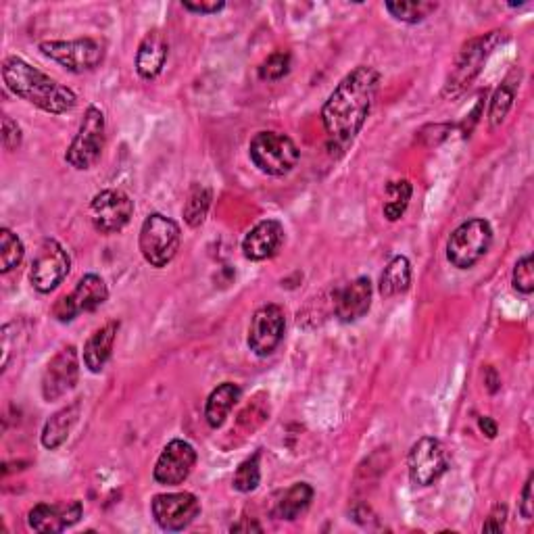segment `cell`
I'll return each instance as SVG.
<instances>
[{
  "label": "cell",
  "instance_id": "obj_22",
  "mask_svg": "<svg viewBox=\"0 0 534 534\" xmlns=\"http://www.w3.org/2000/svg\"><path fill=\"white\" fill-rule=\"evenodd\" d=\"M80 411H82V405H80V401H76V403L59 409L55 416L48 418L44 428H42V434H40L42 447L48 451L59 449L69 439V434H71V430H74V426L78 424Z\"/></svg>",
  "mask_w": 534,
  "mask_h": 534
},
{
  "label": "cell",
  "instance_id": "obj_13",
  "mask_svg": "<svg viewBox=\"0 0 534 534\" xmlns=\"http://www.w3.org/2000/svg\"><path fill=\"white\" fill-rule=\"evenodd\" d=\"M284 332H286L284 309L276 303L261 305L251 318L247 345L253 355L270 357L284 341Z\"/></svg>",
  "mask_w": 534,
  "mask_h": 534
},
{
  "label": "cell",
  "instance_id": "obj_31",
  "mask_svg": "<svg viewBox=\"0 0 534 534\" xmlns=\"http://www.w3.org/2000/svg\"><path fill=\"white\" fill-rule=\"evenodd\" d=\"M259 484H261V453H255L236 468L232 487L238 493H253Z\"/></svg>",
  "mask_w": 534,
  "mask_h": 534
},
{
  "label": "cell",
  "instance_id": "obj_10",
  "mask_svg": "<svg viewBox=\"0 0 534 534\" xmlns=\"http://www.w3.org/2000/svg\"><path fill=\"white\" fill-rule=\"evenodd\" d=\"M409 478L416 487H430L449 470V455L445 445L434 436H422L407 453Z\"/></svg>",
  "mask_w": 534,
  "mask_h": 534
},
{
  "label": "cell",
  "instance_id": "obj_19",
  "mask_svg": "<svg viewBox=\"0 0 534 534\" xmlns=\"http://www.w3.org/2000/svg\"><path fill=\"white\" fill-rule=\"evenodd\" d=\"M284 242V226L278 220H263L242 238V255L249 261L272 259Z\"/></svg>",
  "mask_w": 534,
  "mask_h": 534
},
{
  "label": "cell",
  "instance_id": "obj_2",
  "mask_svg": "<svg viewBox=\"0 0 534 534\" xmlns=\"http://www.w3.org/2000/svg\"><path fill=\"white\" fill-rule=\"evenodd\" d=\"M3 82L15 96L28 101L44 113L63 115L74 111L78 105V96L74 90L59 84L51 76H46L44 71L19 57L5 59Z\"/></svg>",
  "mask_w": 534,
  "mask_h": 534
},
{
  "label": "cell",
  "instance_id": "obj_33",
  "mask_svg": "<svg viewBox=\"0 0 534 534\" xmlns=\"http://www.w3.org/2000/svg\"><path fill=\"white\" fill-rule=\"evenodd\" d=\"M512 286L520 295H532L534 293V259L532 255H524L518 259L512 272Z\"/></svg>",
  "mask_w": 534,
  "mask_h": 534
},
{
  "label": "cell",
  "instance_id": "obj_21",
  "mask_svg": "<svg viewBox=\"0 0 534 534\" xmlns=\"http://www.w3.org/2000/svg\"><path fill=\"white\" fill-rule=\"evenodd\" d=\"M119 332V322H107L103 328L94 330L84 345V366L92 374H101L113 355V345Z\"/></svg>",
  "mask_w": 534,
  "mask_h": 534
},
{
  "label": "cell",
  "instance_id": "obj_40",
  "mask_svg": "<svg viewBox=\"0 0 534 534\" xmlns=\"http://www.w3.org/2000/svg\"><path fill=\"white\" fill-rule=\"evenodd\" d=\"M232 532H249V530H255V532H261L263 528L257 524V522H240V524H234L232 528H230Z\"/></svg>",
  "mask_w": 534,
  "mask_h": 534
},
{
  "label": "cell",
  "instance_id": "obj_29",
  "mask_svg": "<svg viewBox=\"0 0 534 534\" xmlns=\"http://www.w3.org/2000/svg\"><path fill=\"white\" fill-rule=\"evenodd\" d=\"M518 82L514 80H505L493 94L491 99V107H489V126L495 130L499 128L505 117L509 115V111H512L514 107V101H516V94H518Z\"/></svg>",
  "mask_w": 534,
  "mask_h": 534
},
{
  "label": "cell",
  "instance_id": "obj_28",
  "mask_svg": "<svg viewBox=\"0 0 534 534\" xmlns=\"http://www.w3.org/2000/svg\"><path fill=\"white\" fill-rule=\"evenodd\" d=\"M384 9L391 13L393 19L416 26V23L426 21L439 9V3H430V0H391V3L384 5Z\"/></svg>",
  "mask_w": 534,
  "mask_h": 534
},
{
  "label": "cell",
  "instance_id": "obj_9",
  "mask_svg": "<svg viewBox=\"0 0 534 534\" xmlns=\"http://www.w3.org/2000/svg\"><path fill=\"white\" fill-rule=\"evenodd\" d=\"M69 272H71V257L65 251V247L55 238H44L32 261L30 270L32 286L38 293L48 295L63 284Z\"/></svg>",
  "mask_w": 534,
  "mask_h": 534
},
{
  "label": "cell",
  "instance_id": "obj_35",
  "mask_svg": "<svg viewBox=\"0 0 534 534\" xmlns=\"http://www.w3.org/2000/svg\"><path fill=\"white\" fill-rule=\"evenodd\" d=\"M182 7L184 11L194 15H215L226 9V3L224 0H220V3H217V0H211V3H190V0H182Z\"/></svg>",
  "mask_w": 534,
  "mask_h": 534
},
{
  "label": "cell",
  "instance_id": "obj_7",
  "mask_svg": "<svg viewBox=\"0 0 534 534\" xmlns=\"http://www.w3.org/2000/svg\"><path fill=\"white\" fill-rule=\"evenodd\" d=\"M105 132H107L105 113L99 107L90 105L84 113V119H82L76 138L69 144V149L65 153V161L74 169H78V172L92 169L103 157L105 140H107Z\"/></svg>",
  "mask_w": 534,
  "mask_h": 534
},
{
  "label": "cell",
  "instance_id": "obj_27",
  "mask_svg": "<svg viewBox=\"0 0 534 534\" xmlns=\"http://www.w3.org/2000/svg\"><path fill=\"white\" fill-rule=\"evenodd\" d=\"M211 201H213V192L209 186L205 184H192L182 215H184V222L190 228H199L203 226V222L207 220V213L211 209Z\"/></svg>",
  "mask_w": 534,
  "mask_h": 534
},
{
  "label": "cell",
  "instance_id": "obj_1",
  "mask_svg": "<svg viewBox=\"0 0 534 534\" xmlns=\"http://www.w3.org/2000/svg\"><path fill=\"white\" fill-rule=\"evenodd\" d=\"M380 88L378 69L359 65L334 88L322 107V124L330 149H345L351 144L372 113Z\"/></svg>",
  "mask_w": 534,
  "mask_h": 534
},
{
  "label": "cell",
  "instance_id": "obj_36",
  "mask_svg": "<svg viewBox=\"0 0 534 534\" xmlns=\"http://www.w3.org/2000/svg\"><path fill=\"white\" fill-rule=\"evenodd\" d=\"M505 522H507V507L499 503L493 507V512L489 514V518L484 520L482 532H501L505 528Z\"/></svg>",
  "mask_w": 534,
  "mask_h": 534
},
{
  "label": "cell",
  "instance_id": "obj_23",
  "mask_svg": "<svg viewBox=\"0 0 534 534\" xmlns=\"http://www.w3.org/2000/svg\"><path fill=\"white\" fill-rule=\"evenodd\" d=\"M240 401V386L234 382H224L213 388L205 403V420L209 428H222L230 416L234 405Z\"/></svg>",
  "mask_w": 534,
  "mask_h": 534
},
{
  "label": "cell",
  "instance_id": "obj_3",
  "mask_svg": "<svg viewBox=\"0 0 534 534\" xmlns=\"http://www.w3.org/2000/svg\"><path fill=\"white\" fill-rule=\"evenodd\" d=\"M505 40H507L505 32L493 30L489 34L470 38L464 46H461L451 74L443 86L445 99L453 101L457 99V96L464 94L474 84V80L482 74V69L484 65H487L489 57L495 53V48L503 44Z\"/></svg>",
  "mask_w": 534,
  "mask_h": 534
},
{
  "label": "cell",
  "instance_id": "obj_16",
  "mask_svg": "<svg viewBox=\"0 0 534 534\" xmlns=\"http://www.w3.org/2000/svg\"><path fill=\"white\" fill-rule=\"evenodd\" d=\"M197 461V449L188 441L176 439L167 443L161 451L153 470V478L157 484H163V487H178V484L188 480L194 466H197Z\"/></svg>",
  "mask_w": 534,
  "mask_h": 534
},
{
  "label": "cell",
  "instance_id": "obj_6",
  "mask_svg": "<svg viewBox=\"0 0 534 534\" xmlns=\"http://www.w3.org/2000/svg\"><path fill=\"white\" fill-rule=\"evenodd\" d=\"M493 238V226L484 217H474V220L459 224L447 240L449 263L457 270H472L491 251Z\"/></svg>",
  "mask_w": 534,
  "mask_h": 534
},
{
  "label": "cell",
  "instance_id": "obj_37",
  "mask_svg": "<svg viewBox=\"0 0 534 534\" xmlns=\"http://www.w3.org/2000/svg\"><path fill=\"white\" fill-rule=\"evenodd\" d=\"M532 482L534 476H528L524 489H522V499H520V514L524 520H532L534 514V501H532Z\"/></svg>",
  "mask_w": 534,
  "mask_h": 534
},
{
  "label": "cell",
  "instance_id": "obj_11",
  "mask_svg": "<svg viewBox=\"0 0 534 534\" xmlns=\"http://www.w3.org/2000/svg\"><path fill=\"white\" fill-rule=\"evenodd\" d=\"M134 215V201L124 190H101L90 201V222L94 230L111 236L124 230Z\"/></svg>",
  "mask_w": 534,
  "mask_h": 534
},
{
  "label": "cell",
  "instance_id": "obj_17",
  "mask_svg": "<svg viewBox=\"0 0 534 534\" xmlns=\"http://www.w3.org/2000/svg\"><path fill=\"white\" fill-rule=\"evenodd\" d=\"M374 286L368 276H359L338 288L334 293V315L338 322L343 324H355L361 318H366V313L372 307Z\"/></svg>",
  "mask_w": 534,
  "mask_h": 534
},
{
  "label": "cell",
  "instance_id": "obj_32",
  "mask_svg": "<svg viewBox=\"0 0 534 534\" xmlns=\"http://www.w3.org/2000/svg\"><path fill=\"white\" fill-rule=\"evenodd\" d=\"M290 65H293L290 53L276 51L257 67V76L261 82H280L290 74Z\"/></svg>",
  "mask_w": 534,
  "mask_h": 534
},
{
  "label": "cell",
  "instance_id": "obj_25",
  "mask_svg": "<svg viewBox=\"0 0 534 534\" xmlns=\"http://www.w3.org/2000/svg\"><path fill=\"white\" fill-rule=\"evenodd\" d=\"M313 487L307 482H295L293 487L286 489L280 499L276 501L274 507V516L286 522H295L297 518H301V514H305L311 501H313Z\"/></svg>",
  "mask_w": 534,
  "mask_h": 534
},
{
  "label": "cell",
  "instance_id": "obj_38",
  "mask_svg": "<svg viewBox=\"0 0 534 534\" xmlns=\"http://www.w3.org/2000/svg\"><path fill=\"white\" fill-rule=\"evenodd\" d=\"M484 384H487L491 395H495L501 388V378L493 366H487V370H484Z\"/></svg>",
  "mask_w": 534,
  "mask_h": 534
},
{
  "label": "cell",
  "instance_id": "obj_12",
  "mask_svg": "<svg viewBox=\"0 0 534 534\" xmlns=\"http://www.w3.org/2000/svg\"><path fill=\"white\" fill-rule=\"evenodd\" d=\"M107 299H109V288L105 280L96 274H86L84 278H80V282L69 295H63L55 303L53 315L57 322L69 324L74 322L78 315L99 309L101 305L107 303Z\"/></svg>",
  "mask_w": 534,
  "mask_h": 534
},
{
  "label": "cell",
  "instance_id": "obj_4",
  "mask_svg": "<svg viewBox=\"0 0 534 534\" xmlns=\"http://www.w3.org/2000/svg\"><path fill=\"white\" fill-rule=\"evenodd\" d=\"M249 159L261 174L284 178L299 165L301 151L295 140L282 132H259L249 142Z\"/></svg>",
  "mask_w": 534,
  "mask_h": 534
},
{
  "label": "cell",
  "instance_id": "obj_39",
  "mask_svg": "<svg viewBox=\"0 0 534 534\" xmlns=\"http://www.w3.org/2000/svg\"><path fill=\"white\" fill-rule=\"evenodd\" d=\"M478 428H480L482 434H487V439H495L497 432H499V426H497V422L491 416L478 418Z\"/></svg>",
  "mask_w": 534,
  "mask_h": 534
},
{
  "label": "cell",
  "instance_id": "obj_24",
  "mask_svg": "<svg viewBox=\"0 0 534 534\" xmlns=\"http://www.w3.org/2000/svg\"><path fill=\"white\" fill-rule=\"evenodd\" d=\"M411 286V263L405 255H397L386 263L380 274L378 290L384 299H395L405 295Z\"/></svg>",
  "mask_w": 534,
  "mask_h": 534
},
{
  "label": "cell",
  "instance_id": "obj_30",
  "mask_svg": "<svg viewBox=\"0 0 534 534\" xmlns=\"http://www.w3.org/2000/svg\"><path fill=\"white\" fill-rule=\"evenodd\" d=\"M23 257H26L23 240L9 228L0 230V272L9 274L11 270L21 265Z\"/></svg>",
  "mask_w": 534,
  "mask_h": 534
},
{
  "label": "cell",
  "instance_id": "obj_26",
  "mask_svg": "<svg viewBox=\"0 0 534 534\" xmlns=\"http://www.w3.org/2000/svg\"><path fill=\"white\" fill-rule=\"evenodd\" d=\"M386 203L382 207V215L386 222H399L405 215L411 197H414V186L409 180H395L388 182L386 188Z\"/></svg>",
  "mask_w": 534,
  "mask_h": 534
},
{
  "label": "cell",
  "instance_id": "obj_5",
  "mask_svg": "<svg viewBox=\"0 0 534 534\" xmlns=\"http://www.w3.org/2000/svg\"><path fill=\"white\" fill-rule=\"evenodd\" d=\"M182 230L180 226L163 213H151L147 220L142 222L140 236H138V249L151 267H167L172 263L180 251Z\"/></svg>",
  "mask_w": 534,
  "mask_h": 534
},
{
  "label": "cell",
  "instance_id": "obj_18",
  "mask_svg": "<svg viewBox=\"0 0 534 534\" xmlns=\"http://www.w3.org/2000/svg\"><path fill=\"white\" fill-rule=\"evenodd\" d=\"M84 514L82 501H65V503H38L30 509L28 524L40 534H57L80 522Z\"/></svg>",
  "mask_w": 534,
  "mask_h": 534
},
{
  "label": "cell",
  "instance_id": "obj_15",
  "mask_svg": "<svg viewBox=\"0 0 534 534\" xmlns=\"http://www.w3.org/2000/svg\"><path fill=\"white\" fill-rule=\"evenodd\" d=\"M151 512L161 530L180 532L201 516V501L192 493H163L153 497Z\"/></svg>",
  "mask_w": 534,
  "mask_h": 534
},
{
  "label": "cell",
  "instance_id": "obj_8",
  "mask_svg": "<svg viewBox=\"0 0 534 534\" xmlns=\"http://www.w3.org/2000/svg\"><path fill=\"white\" fill-rule=\"evenodd\" d=\"M40 53L65 67L69 74H88L105 61V44L94 38L46 40L40 42Z\"/></svg>",
  "mask_w": 534,
  "mask_h": 534
},
{
  "label": "cell",
  "instance_id": "obj_14",
  "mask_svg": "<svg viewBox=\"0 0 534 534\" xmlns=\"http://www.w3.org/2000/svg\"><path fill=\"white\" fill-rule=\"evenodd\" d=\"M80 380V357L74 345L63 347L51 361L46 363L40 391L46 403L59 401L69 391H74Z\"/></svg>",
  "mask_w": 534,
  "mask_h": 534
},
{
  "label": "cell",
  "instance_id": "obj_20",
  "mask_svg": "<svg viewBox=\"0 0 534 534\" xmlns=\"http://www.w3.org/2000/svg\"><path fill=\"white\" fill-rule=\"evenodd\" d=\"M169 57V40L161 30H151L136 51V71L142 80H155Z\"/></svg>",
  "mask_w": 534,
  "mask_h": 534
},
{
  "label": "cell",
  "instance_id": "obj_34",
  "mask_svg": "<svg viewBox=\"0 0 534 534\" xmlns=\"http://www.w3.org/2000/svg\"><path fill=\"white\" fill-rule=\"evenodd\" d=\"M23 142V134L17 121H13L9 115L3 117V147L9 153H15Z\"/></svg>",
  "mask_w": 534,
  "mask_h": 534
}]
</instances>
